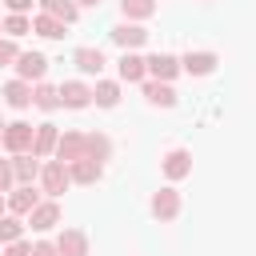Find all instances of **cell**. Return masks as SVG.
<instances>
[{
  "mask_svg": "<svg viewBox=\"0 0 256 256\" xmlns=\"http://www.w3.org/2000/svg\"><path fill=\"white\" fill-rule=\"evenodd\" d=\"M56 256H88V236L80 228H64L56 236Z\"/></svg>",
  "mask_w": 256,
  "mask_h": 256,
  "instance_id": "cell-7",
  "label": "cell"
},
{
  "mask_svg": "<svg viewBox=\"0 0 256 256\" xmlns=\"http://www.w3.org/2000/svg\"><path fill=\"white\" fill-rule=\"evenodd\" d=\"M32 32H40L44 40H64V36H68V32H64V24H60V20H52L48 12H40V16L32 20Z\"/></svg>",
  "mask_w": 256,
  "mask_h": 256,
  "instance_id": "cell-22",
  "label": "cell"
},
{
  "mask_svg": "<svg viewBox=\"0 0 256 256\" xmlns=\"http://www.w3.org/2000/svg\"><path fill=\"white\" fill-rule=\"evenodd\" d=\"M72 64H76L80 72H88V76H100L108 60H104V52H100V48H76V56H72Z\"/></svg>",
  "mask_w": 256,
  "mask_h": 256,
  "instance_id": "cell-14",
  "label": "cell"
},
{
  "mask_svg": "<svg viewBox=\"0 0 256 256\" xmlns=\"http://www.w3.org/2000/svg\"><path fill=\"white\" fill-rule=\"evenodd\" d=\"M0 136H4V124H0Z\"/></svg>",
  "mask_w": 256,
  "mask_h": 256,
  "instance_id": "cell-36",
  "label": "cell"
},
{
  "mask_svg": "<svg viewBox=\"0 0 256 256\" xmlns=\"http://www.w3.org/2000/svg\"><path fill=\"white\" fill-rule=\"evenodd\" d=\"M4 256H32V244H28V240H12V244L4 248Z\"/></svg>",
  "mask_w": 256,
  "mask_h": 256,
  "instance_id": "cell-30",
  "label": "cell"
},
{
  "mask_svg": "<svg viewBox=\"0 0 256 256\" xmlns=\"http://www.w3.org/2000/svg\"><path fill=\"white\" fill-rule=\"evenodd\" d=\"M68 176H72L76 184H96V180L104 176V164H96V160H76V164H68Z\"/></svg>",
  "mask_w": 256,
  "mask_h": 256,
  "instance_id": "cell-20",
  "label": "cell"
},
{
  "mask_svg": "<svg viewBox=\"0 0 256 256\" xmlns=\"http://www.w3.org/2000/svg\"><path fill=\"white\" fill-rule=\"evenodd\" d=\"M32 136H36V124H28V120H16V124H4V136H0V144H4L12 156H20V152H32Z\"/></svg>",
  "mask_w": 256,
  "mask_h": 256,
  "instance_id": "cell-1",
  "label": "cell"
},
{
  "mask_svg": "<svg viewBox=\"0 0 256 256\" xmlns=\"http://www.w3.org/2000/svg\"><path fill=\"white\" fill-rule=\"evenodd\" d=\"M148 76V68H144V56H136V52H124L120 56V80H128V84H140Z\"/></svg>",
  "mask_w": 256,
  "mask_h": 256,
  "instance_id": "cell-19",
  "label": "cell"
},
{
  "mask_svg": "<svg viewBox=\"0 0 256 256\" xmlns=\"http://www.w3.org/2000/svg\"><path fill=\"white\" fill-rule=\"evenodd\" d=\"M4 32H8V40H20V36L32 32V20H28V16H8V20H4Z\"/></svg>",
  "mask_w": 256,
  "mask_h": 256,
  "instance_id": "cell-28",
  "label": "cell"
},
{
  "mask_svg": "<svg viewBox=\"0 0 256 256\" xmlns=\"http://www.w3.org/2000/svg\"><path fill=\"white\" fill-rule=\"evenodd\" d=\"M40 4H44V12H48L52 20H60V24H72V20H76V12H80L72 0H40Z\"/></svg>",
  "mask_w": 256,
  "mask_h": 256,
  "instance_id": "cell-24",
  "label": "cell"
},
{
  "mask_svg": "<svg viewBox=\"0 0 256 256\" xmlns=\"http://www.w3.org/2000/svg\"><path fill=\"white\" fill-rule=\"evenodd\" d=\"M28 224H32V232L56 228V224H60V204H56V200H40V204L28 212Z\"/></svg>",
  "mask_w": 256,
  "mask_h": 256,
  "instance_id": "cell-5",
  "label": "cell"
},
{
  "mask_svg": "<svg viewBox=\"0 0 256 256\" xmlns=\"http://www.w3.org/2000/svg\"><path fill=\"white\" fill-rule=\"evenodd\" d=\"M56 160H60V164L84 160V132H64V136H56Z\"/></svg>",
  "mask_w": 256,
  "mask_h": 256,
  "instance_id": "cell-4",
  "label": "cell"
},
{
  "mask_svg": "<svg viewBox=\"0 0 256 256\" xmlns=\"http://www.w3.org/2000/svg\"><path fill=\"white\" fill-rule=\"evenodd\" d=\"M36 204H40V196L32 192V184H20V188H12V196H8V212H12V216H28Z\"/></svg>",
  "mask_w": 256,
  "mask_h": 256,
  "instance_id": "cell-12",
  "label": "cell"
},
{
  "mask_svg": "<svg viewBox=\"0 0 256 256\" xmlns=\"http://www.w3.org/2000/svg\"><path fill=\"white\" fill-rule=\"evenodd\" d=\"M16 72H20V80H40L48 72V60L40 52H20L16 56Z\"/></svg>",
  "mask_w": 256,
  "mask_h": 256,
  "instance_id": "cell-10",
  "label": "cell"
},
{
  "mask_svg": "<svg viewBox=\"0 0 256 256\" xmlns=\"http://www.w3.org/2000/svg\"><path fill=\"white\" fill-rule=\"evenodd\" d=\"M4 4H8V12H12V16H24V12L32 8V0H4Z\"/></svg>",
  "mask_w": 256,
  "mask_h": 256,
  "instance_id": "cell-32",
  "label": "cell"
},
{
  "mask_svg": "<svg viewBox=\"0 0 256 256\" xmlns=\"http://www.w3.org/2000/svg\"><path fill=\"white\" fill-rule=\"evenodd\" d=\"M20 56V48H16V40H8V36H0V64H12Z\"/></svg>",
  "mask_w": 256,
  "mask_h": 256,
  "instance_id": "cell-29",
  "label": "cell"
},
{
  "mask_svg": "<svg viewBox=\"0 0 256 256\" xmlns=\"http://www.w3.org/2000/svg\"><path fill=\"white\" fill-rule=\"evenodd\" d=\"M92 100H96L100 108H116V104H120V84H112V80H100V84L92 88Z\"/></svg>",
  "mask_w": 256,
  "mask_h": 256,
  "instance_id": "cell-25",
  "label": "cell"
},
{
  "mask_svg": "<svg viewBox=\"0 0 256 256\" xmlns=\"http://www.w3.org/2000/svg\"><path fill=\"white\" fill-rule=\"evenodd\" d=\"M20 236H24L20 216H0V240H4V244H12V240H20Z\"/></svg>",
  "mask_w": 256,
  "mask_h": 256,
  "instance_id": "cell-27",
  "label": "cell"
},
{
  "mask_svg": "<svg viewBox=\"0 0 256 256\" xmlns=\"http://www.w3.org/2000/svg\"><path fill=\"white\" fill-rule=\"evenodd\" d=\"M32 256H56V244L40 240V244H32Z\"/></svg>",
  "mask_w": 256,
  "mask_h": 256,
  "instance_id": "cell-33",
  "label": "cell"
},
{
  "mask_svg": "<svg viewBox=\"0 0 256 256\" xmlns=\"http://www.w3.org/2000/svg\"><path fill=\"white\" fill-rule=\"evenodd\" d=\"M40 184H44V192L56 200L68 184H72V176H68V164H60V160H48L44 168H40Z\"/></svg>",
  "mask_w": 256,
  "mask_h": 256,
  "instance_id": "cell-2",
  "label": "cell"
},
{
  "mask_svg": "<svg viewBox=\"0 0 256 256\" xmlns=\"http://www.w3.org/2000/svg\"><path fill=\"white\" fill-rule=\"evenodd\" d=\"M0 28H4V24H0Z\"/></svg>",
  "mask_w": 256,
  "mask_h": 256,
  "instance_id": "cell-37",
  "label": "cell"
},
{
  "mask_svg": "<svg viewBox=\"0 0 256 256\" xmlns=\"http://www.w3.org/2000/svg\"><path fill=\"white\" fill-rule=\"evenodd\" d=\"M32 104H36L40 112H56V108H60V92H56L52 84H36V88H32Z\"/></svg>",
  "mask_w": 256,
  "mask_h": 256,
  "instance_id": "cell-23",
  "label": "cell"
},
{
  "mask_svg": "<svg viewBox=\"0 0 256 256\" xmlns=\"http://www.w3.org/2000/svg\"><path fill=\"white\" fill-rule=\"evenodd\" d=\"M112 40H116L124 52H132V48H140V44L148 40V32H144L140 24H116V28H112Z\"/></svg>",
  "mask_w": 256,
  "mask_h": 256,
  "instance_id": "cell-13",
  "label": "cell"
},
{
  "mask_svg": "<svg viewBox=\"0 0 256 256\" xmlns=\"http://www.w3.org/2000/svg\"><path fill=\"white\" fill-rule=\"evenodd\" d=\"M12 176H16V184H32V180L40 176V160H36L32 152L12 156Z\"/></svg>",
  "mask_w": 256,
  "mask_h": 256,
  "instance_id": "cell-16",
  "label": "cell"
},
{
  "mask_svg": "<svg viewBox=\"0 0 256 256\" xmlns=\"http://www.w3.org/2000/svg\"><path fill=\"white\" fill-rule=\"evenodd\" d=\"M144 96H148V104H160V108H172V104H176L172 84H160V80H148V84H144Z\"/></svg>",
  "mask_w": 256,
  "mask_h": 256,
  "instance_id": "cell-21",
  "label": "cell"
},
{
  "mask_svg": "<svg viewBox=\"0 0 256 256\" xmlns=\"http://www.w3.org/2000/svg\"><path fill=\"white\" fill-rule=\"evenodd\" d=\"M4 208H8V204H4V192H0V216H4Z\"/></svg>",
  "mask_w": 256,
  "mask_h": 256,
  "instance_id": "cell-35",
  "label": "cell"
},
{
  "mask_svg": "<svg viewBox=\"0 0 256 256\" xmlns=\"http://www.w3.org/2000/svg\"><path fill=\"white\" fill-rule=\"evenodd\" d=\"M144 68H148V76H152V80L168 84V80L180 72V60H176V56H168V52H152V56L144 60Z\"/></svg>",
  "mask_w": 256,
  "mask_h": 256,
  "instance_id": "cell-3",
  "label": "cell"
},
{
  "mask_svg": "<svg viewBox=\"0 0 256 256\" xmlns=\"http://www.w3.org/2000/svg\"><path fill=\"white\" fill-rule=\"evenodd\" d=\"M216 64H220L216 52H188V56L180 60V72H188V76H208Z\"/></svg>",
  "mask_w": 256,
  "mask_h": 256,
  "instance_id": "cell-9",
  "label": "cell"
},
{
  "mask_svg": "<svg viewBox=\"0 0 256 256\" xmlns=\"http://www.w3.org/2000/svg\"><path fill=\"white\" fill-rule=\"evenodd\" d=\"M120 8H124L128 20H148L156 12V0H120Z\"/></svg>",
  "mask_w": 256,
  "mask_h": 256,
  "instance_id": "cell-26",
  "label": "cell"
},
{
  "mask_svg": "<svg viewBox=\"0 0 256 256\" xmlns=\"http://www.w3.org/2000/svg\"><path fill=\"white\" fill-rule=\"evenodd\" d=\"M108 156H112V140H108L104 132H88V136H84V160L104 164Z\"/></svg>",
  "mask_w": 256,
  "mask_h": 256,
  "instance_id": "cell-15",
  "label": "cell"
},
{
  "mask_svg": "<svg viewBox=\"0 0 256 256\" xmlns=\"http://www.w3.org/2000/svg\"><path fill=\"white\" fill-rule=\"evenodd\" d=\"M4 104L8 108H28L32 104V84L28 80H8L4 84Z\"/></svg>",
  "mask_w": 256,
  "mask_h": 256,
  "instance_id": "cell-17",
  "label": "cell"
},
{
  "mask_svg": "<svg viewBox=\"0 0 256 256\" xmlns=\"http://www.w3.org/2000/svg\"><path fill=\"white\" fill-rule=\"evenodd\" d=\"M72 4H76V8H80V4H88V8H96L100 0H72Z\"/></svg>",
  "mask_w": 256,
  "mask_h": 256,
  "instance_id": "cell-34",
  "label": "cell"
},
{
  "mask_svg": "<svg viewBox=\"0 0 256 256\" xmlns=\"http://www.w3.org/2000/svg\"><path fill=\"white\" fill-rule=\"evenodd\" d=\"M176 212H180V192L176 188H160L152 196V216L156 220H176Z\"/></svg>",
  "mask_w": 256,
  "mask_h": 256,
  "instance_id": "cell-8",
  "label": "cell"
},
{
  "mask_svg": "<svg viewBox=\"0 0 256 256\" xmlns=\"http://www.w3.org/2000/svg\"><path fill=\"white\" fill-rule=\"evenodd\" d=\"M56 124H36V136H32V156L40 160V156H48V152H56Z\"/></svg>",
  "mask_w": 256,
  "mask_h": 256,
  "instance_id": "cell-18",
  "label": "cell"
},
{
  "mask_svg": "<svg viewBox=\"0 0 256 256\" xmlns=\"http://www.w3.org/2000/svg\"><path fill=\"white\" fill-rule=\"evenodd\" d=\"M188 172H192V152L172 148V152L164 156V176H168V180H184Z\"/></svg>",
  "mask_w": 256,
  "mask_h": 256,
  "instance_id": "cell-11",
  "label": "cell"
},
{
  "mask_svg": "<svg viewBox=\"0 0 256 256\" xmlns=\"http://www.w3.org/2000/svg\"><path fill=\"white\" fill-rule=\"evenodd\" d=\"M56 92H60V104H64V108H88V104H92V88L80 84V80H64Z\"/></svg>",
  "mask_w": 256,
  "mask_h": 256,
  "instance_id": "cell-6",
  "label": "cell"
},
{
  "mask_svg": "<svg viewBox=\"0 0 256 256\" xmlns=\"http://www.w3.org/2000/svg\"><path fill=\"white\" fill-rule=\"evenodd\" d=\"M12 180H16V176H12V160H0V192H8Z\"/></svg>",
  "mask_w": 256,
  "mask_h": 256,
  "instance_id": "cell-31",
  "label": "cell"
}]
</instances>
